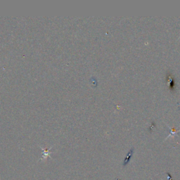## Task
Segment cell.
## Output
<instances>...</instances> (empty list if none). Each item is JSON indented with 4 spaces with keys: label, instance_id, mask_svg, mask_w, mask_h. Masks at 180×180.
Listing matches in <instances>:
<instances>
[{
    "label": "cell",
    "instance_id": "obj_1",
    "mask_svg": "<svg viewBox=\"0 0 180 180\" xmlns=\"http://www.w3.org/2000/svg\"><path fill=\"white\" fill-rule=\"evenodd\" d=\"M166 80L169 82V89L170 90L172 91H174L175 90V87H176V82H175V80L174 78L173 75H172L171 73H168L166 76Z\"/></svg>",
    "mask_w": 180,
    "mask_h": 180
},
{
    "label": "cell",
    "instance_id": "obj_2",
    "mask_svg": "<svg viewBox=\"0 0 180 180\" xmlns=\"http://www.w3.org/2000/svg\"><path fill=\"white\" fill-rule=\"evenodd\" d=\"M134 151V148H132L129 151V152L128 153V154H127L126 157L124 158V160L123 161V164H122V165H123L124 167H125L126 165H128L129 162H130L132 158V156H133Z\"/></svg>",
    "mask_w": 180,
    "mask_h": 180
},
{
    "label": "cell",
    "instance_id": "obj_3",
    "mask_svg": "<svg viewBox=\"0 0 180 180\" xmlns=\"http://www.w3.org/2000/svg\"><path fill=\"white\" fill-rule=\"evenodd\" d=\"M40 147L41 149L42 150V152H43L42 156L40 158V160H46L48 157H51V155H51V152H50V151H51V149L53 148V146H52V147L49 148V149H44V148H43L42 146H40Z\"/></svg>",
    "mask_w": 180,
    "mask_h": 180
},
{
    "label": "cell",
    "instance_id": "obj_4",
    "mask_svg": "<svg viewBox=\"0 0 180 180\" xmlns=\"http://www.w3.org/2000/svg\"><path fill=\"white\" fill-rule=\"evenodd\" d=\"M91 82H92V85L95 86V87H97V79H96L95 78H91Z\"/></svg>",
    "mask_w": 180,
    "mask_h": 180
},
{
    "label": "cell",
    "instance_id": "obj_5",
    "mask_svg": "<svg viewBox=\"0 0 180 180\" xmlns=\"http://www.w3.org/2000/svg\"><path fill=\"white\" fill-rule=\"evenodd\" d=\"M167 176H168V177H167V178H168V180H173V179L172 178V176H171V175H170V173H168V172H167Z\"/></svg>",
    "mask_w": 180,
    "mask_h": 180
}]
</instances>
